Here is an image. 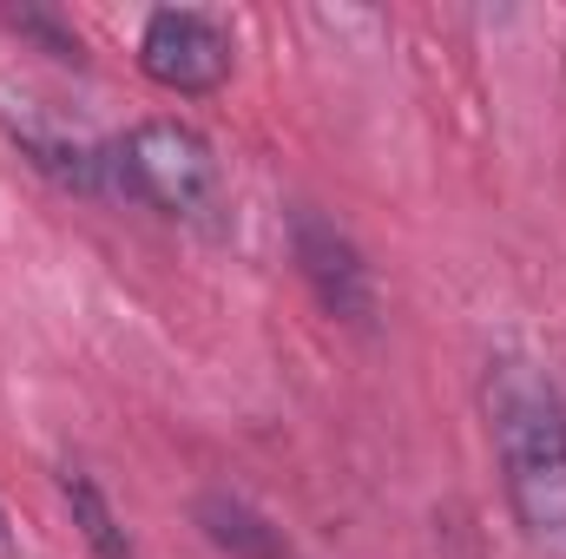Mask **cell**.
<instances>
[{"instance_id":"cell-1","label":"cell","mask_w":566,"mask_h":559,"mask_svg":"<svg viewBox=\"0 0 566 559\" xmlns=\"http://www.w3.org/2000/svg\"><path fill=\"white\" fill-rule=\"evenodd\" d=\"M488 441L501 461L507 507L521 534L547 553H566V395L534 356L488 362L481 382Z\"/></svg>"},{"instance_id":"cell-2","label":"cell","mask_w":566,"mask_h":559,"mask_svg":"<svg viewBox=\"0 0 566 559\" xmlns=\"http://www.w3.org/2000/svg\"><path fill=\"white\" fill-rule=\"evenodd\" d=\"M106 178L119 198H133L158 218H205L224 191L211 139L185 119H139L126 139L106 145Z\"/></svg>"},{"instance_id":"cell-3","label":"cell","mask_w":566,"mask_h":559,"mask_svg":"<svg viewBox=\"0 0 566 559\" xmlns=\"http://www.w3.org/2000/svg\"><path fill=\"white\" fill-rule=\"evenodd\" d=\"M139 66L165 93H218L231 80V33L205 7H158L139 33Z\"/></svg>"},{"instance_id":"cell-4","label":"cell","mask_w":566,"mask_h":559,"mask_svg":"<svg viewBox=\"0 0 566 559\" xmlns=\"http://www.w3.org/2000/svg\"><path fill=\"white\" fill-rule=\"evenodd\" d=\"M290 257H296V277L310 283V296L323 303V316H336L349 329L376 323V277H369L349 231H336L323 211L296 204L290 211Z\"/></svg>"},{"instance_id":"cell-5","label":"cell","mask_w":566,"mask_h":559,"mask_svg":"<svg viewBox=\"0 0 566 559\" xmlns=\"http://www.w3.org/2000/svg\"><path fill=\"white\" fill-rule=\"evenodd\" d=\"M198 527H205V540L218 547L224 559H303L296 553V540L283 534L271 514H258L244 494H224V487H211V494H198Z\"/></svg>"},{"instance_id":"cell-6","label":"cell","mask_w":566,"mask_h":559,"mask_svg":"<svg viewBox=\"0 0 566 559\" xmlns=\"http://www.w3.org/2000/svg\"><path fill=\"white\" fill-rule=\"evenodd\" d=\"M13 145H20V158H27L33 171H46L60 191H80V198L113 191V178H106V145L73 139V133H60V126H46V119H13Z\"/></svg>"},{"instance_id":"cell-7","label":"cell","mask_w":566,"mask_h":559,"mask_svg":"<svg viewBox=\"0 0 566 559\" xmlns=\"http://www.w3.org/2000/svg\"><path fill=\"white\" fill-rule=\"evenodd\" d=\"M60 500H66V514H73L80 540L93 547V559H139L133 534H126V520L113 514L106 487H99L86 467H60Z\"/></svg>"},{"instance_id":"cell-8","label":"cell","mask_w":566,"mask_h":559,"mask_svg":"<svg viewBox=\"0 0 566 559\" xmlns=\"http://www.w3.org/2000/svg\"><path fill=\"white\" fill-rule=\"evenodd\" d=\"M13 27H20L27 40H40L53 60H80V33H73L60 13H46V7H20V13H13Z\"/></svg>"},{"instance_id":"cell-9","label":"cell","mask_w":566,"mask_h":559,"mask_svg":"<svg viewBox=\"0 0 566 559\" xmlns=\"http://www.w3.org/2000/svg\"><path fill=\"white\" fill-rule=\"evenodd\" d=\"M13 553V534H7V514H0V559Z\"/></svg>"}]
</instances>
